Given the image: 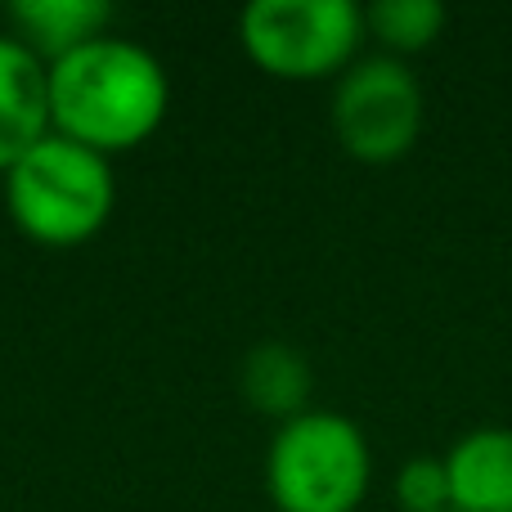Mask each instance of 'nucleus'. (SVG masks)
I'll return each instance as SVG.
<instances>
[{
	"label": "nucleus",
	"instance_id": "1",
	"mask_svg": "<svg viewBox=\"0 0 512 512\" xmlns=\"http://www.w3.org/2000/svg\"><path fill=\"white\" fill-rule=\"evenodd\" d=\"M167 99L171 86L162 63L122 36H95L50 63L54 135H68L104 158L149 140Z\"/></svg>",
	"mask_w": 512,
	"mask_h": 512
},
{
	"label": "nucleus",
	"instance_id": "2",
	"mask_svg": "<svg viewBox=\"0 0 512 512\" xmlns=\"http://www.w3.org/2000/svg\"><path fill=\"white\" fill-rule=\"evenodd\" d=\"M5 203L27 239L72 248L104 230L113 212V167L104 153L50 131L5 171Z\"/></svg>",
	"mask_w": 512,
	"mask_h": 512
},
{
	"label": "nucleus",
	"instance_id": "3",
	"mask_svg": "<svg viewBox=\"0 0 512 512\" xmlns=\"http://www.w3.org/2000/svg\"><path fill=\"white\" fill-rule=\"evenodd\" d=\"M369 477V441L337 409L288 418L265 454V486L279 512H355L369 495Z\"/></svg>",
	"mask_w": 512,
	"mask_h": 512
},
{
	"label": "nucleus",
	"instance_id": "4",
	"mask_svg": "<svg viewBox=\"0 0 512 512\" xmlns=\"http://www.w3.org/2000/svg\"><path fill=\"white\" fill-rule=\"evenodd\" d=\"M239 32L243 50L270 77H342L364 41V9L355 0H252Z\"/></svg>",
	"mask_w": 512,
	"mask_h": 512
},
{
	"label": "nucleus",
	"instance_id": "5",
	"mask_svg": "<svg viewBox=\"0 0 512 512\" xmlns=\"http://www.w3.org/2000/svg\"><path fill=\"white\" fill-rule=\"evenodd\" d=\"M423 86L396 54H364L333 86V131L346 153L391 162L414 149L423 131Z\"/></svg>",
	"mask_w": 512,
	"mask_h": 512
},
{
	"label": "nucleus",
	"instance_id": "6",
	"mask_svg": "<svg viewBox=\"0 0 512 512\" xmlns=\"http://www.w3.org/2000/svg\"><path fill=\"white\" fill-rule=\"evenodd\" d=\"M50 135V68L18 36H0V171Z\"/></svg>",
	"mask_w": 512,
	"mask_h": 512
},
{
	"label": "nucleus",
	"instance_id": "7",
	"mask_svg": "<svg viewBox=\"0 0 512 512\" xmlns=\"http://www.w3.org/2000/svg\"><path fill=\"white\" fill-rule=\"evenodd\" d=\"M454 512H512V427L486 423L445 450Z\"/></svg>",
	"mask_w": 512,
	"mask_h": 512
},
{
	"label": "nucleus",
	"instance_id": "8",
	"mask_svg": "<svg viewBox=\"0 0 512 512\" xmlns=\"http://www.w3.org/2000/svg\"><path fill=\"white\" fill-rule=\"evenodd\" d=\"M9 18L23 32V45L36 54L63 59L68 50L104 36V27L113 23V5L104 0H18L9 5Z\"/></svg>",
	"mask_w": 512,
	"mask_h": 512
},
{
	"label": "nucleus",
	"instance_id": "9",
	"mask_svg": "<svg viewBox=\"0 0 512 512\" xmlns=\"http://www.w3.org/2000/svg\"><path fill=\"white\" fill-rule=\"evenodd\" d=\"M310 364L297 346L288 342H261L243 364V391L261 414L274 418H297L306 414V400H310Z\"/></svg>",
	"mask_w": 512,
	"mask_h": 512
},
{
	"label": "nucleus",
	"instance_id": "10",
	"mask_svg": "<svg viewBox=\"0 0 512 512\" xmlns=\"http://www.w3.org/2000/svg\"><path fill=\"white\" fill-rule=\"evenodd\" d=\"M445 27V5L441 0H373L364 9V32H373L387 54H414L432 45Z\"/></svg>",
	"mask_w": 512,
	"mask_h": 512
},
{
	"label": "nucleus",
	"instance_id": "11",
	"mask_svg": "<svg viewBox=\"0 0 512 512\" xmlns=\"http://www.w3.org/2000/svg\"><path fill=\"white\" fill-rule=\"evenodd\" d=\"M400 512H450V472L445 454H414L396 472Z\"/></svg>",
	"mask_w": 512,
	"mask_h": 512
},
{
	"label": "nucleus",
	"instance_id": "12",
	"mask_svg": "<svg viewBox=\"0 0 512 512\" xmlns=\"http://www.w3.org/2000/svg\"><path fill=\"white\" fill-rule=\"evenodd\" d=\"M450 512H454V508H450Z\"/></svg>",
	"mask_w": 512,
	"mask_h": 512
}]
</instances>
